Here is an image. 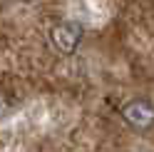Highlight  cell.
<instances>
[{"instance_id":"cell-1","label":"cell","mask_w":154,"mask_h":152,"mask_svg":"<svg viewBox=\"0 0 154 152\" xmlns=\"http://www.w3.org/2000/svg\"><path fill=\"white\" fill-rule=\"evenodd\" d=\"M50 40H52V45L60 52L67 55V52H72L75 47L80 45V40H82V25L77 20H62V23H57L52 27Z\"/></svg>"},{"instance_id":"cell-2","label":"cell","mask_w":154,"mask_h":152,"mask_svg":"<svg viewBox=\"0 0 154 152\" xmlns=\"http://www.w3.org/2000/svg\"><path fill=\"white\" fill-rule=\"evenodd\" d=\"M122 117L134 130H147V127L154 125V102L144 100V97H137V100H132V102L124 105Z\"/></svg>"},{"instance_id":"cell-3","label":"cell","mask_w":154,"mask_h":152,"mask_svg":"<svg viewBox=\"0 0 154 152\" xmlns=\"http://www.w3.org/2000/svg\"><path fill=\"white\" fill-rule=\"evenodd\" d=\"M23 3H32V0H23Z\"/></svg>"}]
</instances>
